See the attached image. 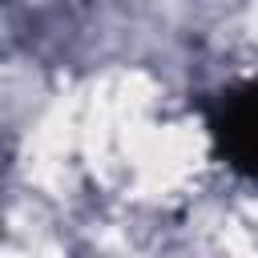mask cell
<instances>
[{
	"mask_svg": "<svg viewBox=\"0 0 258 258\" xmlns=\"http://www.w3.org/2000/svg\"><path fill=\"white\" fill-rule=\"evenodd\" d=\"M206 129L218 161L258 185V77L218 89L206 101Z\"/></svg>",
	"mask_w": 258,
	"mask_h": 258,
	"instance_id": "obj_1",
	"label": "cell"
}]
</instances>
